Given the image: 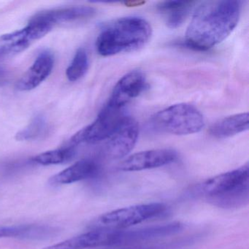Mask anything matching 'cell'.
Here are the masks:
<instances>
[{"instance_id":"cell-1","label":"cell","mask_w":249,"mask_h":249,"mask_svg":"<svg viewBox=\"0 0 249 249\" xmlns=\"http://www.w3.org/2000/svg\"><path fill=\"white\" fill-rule=\"evenodd\" d=\"M243 2L237 0L210 1L194 13L184 43L196 51L209 50L224 41L237 27Z\"/></svg>"},{"instance_id":"cell-2","label":"cell","mask_w":249,"mask_h":249,"mask_svg":"<svg viewBox=\"0 0 249 249\" xmlns=\"http://www.w3.org/2000/svg\"><path fill=\"white\" fill-rule=\"evenodd\" d=\"M151 35L152 29L146 20L141 17H125L112 21L103 29L96 47L99 54L103 56L133 52L145 46Z\"/></svg>"},{"instance_id":"cell-3","label":"cell","mask_w":249,"mask_h":249,"mask_svg":"<svg viewBox=\"0 0 249 249\" xmlns=\"http://www.w3.org/2000/svg\"><path fill=\"white\" fill-rule=\"evenodd\" d=\"M154 129L164 133L187 135L200 132L205 126L201 112L192 105L179 103L160 110L152 116Z\"/></svg>"},{"instance_id":"cell-4","label":"cell","mask_w":249,"mask_h":249,"mask_svg":"<svg viewBox=\"0 0 249 249\" xmlns=\"http://www.w3.org/2000/svg\"><path fill=\"white\" fill-rule=\"evenodd\" d=\"M127 116L123 107L107 103L94 122L71 138L69 145L75 147L81 143L95 144L107 141Z\"/></svg>"},{"instance_id":"cell-5","label":"cell","mask_w":249,"mask_h":249,"mask_svg":"<svg viewBox=\"0 0 249 249\" xmlns=\"http://www.w3.org/2000/svg\"><path fill=\"white\" fill-rule=\"evenodd\" d=\"M166 210V205L159 202L121 208L102 215L97 219L94 228L124 230L160 216L165 213Z\"/></svg>"},{"instance_id":"cell-6","label":"cell","mask_w":249,"mask_h":249,"mask_svg":"<svg viewBox=\"0 0 249 249\" xmlns=\"http://www.w3.org/2000/svg\"><path fill=\"white\" fill-rule=\"evenodd\" d=\"M129 243V230L94 228L43 249H89L112 247Z\"/></svg>"},{"instance_id":"cell-7","label":"cell","mask_w":249,"mask_h":249,"mask_svg":"<svg viewBox=\"0 0 249 249\" xmlns=\"http://www.w3.org/2000/svg\"><path fill=\"white\" fill-rule=\"evenodd\" d=\"M53 26L40 20H30L25 28L0 36V59L20 53L33 42L50 33Z\"/></svg>"},{"instance_id":"cell-8","label":"cell","mask_w":249,"mask_h":249,"mask_svg":"<svg viewBox=\"0 0 249 249\" xmlns=\"http://www.w3.org/2000/svg\"><path fill=\"white\" fill-rule=\"evenodd\" d=\"M139 135L138 122L127 116L117 130L107 140L104 155L111 160H119L129 154L136 145Z\"/></svg>"},{"instance_id":"cell-9","label":"cell","mask_w":249,"mask_h":249,"mask_svg":"<svg viewBox=\"0 0 249 249\" xmlns=\"http://www.w3.org/2000/svg\"><path fill=\"white\" fill-rule=\"evenodd\" d=\"M249 166L246 164L236 170L208 179L199 185L197 192L207 197L217 196L249 184Z\"/></svg>"},{"instance_id":"cell-10","label":"cell","mask_w":249,"mask_h":249,"mask_svg":"<svg viewBox=\"0 0 249 249\" xmlns=\"http://www.w3.org/2000/svg\"><path fill=\"white\" fill-rule=\"evenodd\" d=\"M178 158V153L169 148L141 151L129 156L119 166L122 171H141L157 168L174 162Z\"/></svg>"},{"instance_id":"cell-11","label":"cell","mask_w":249,"mask_h":249,"mask_svg":"<svg viewBox=\"0 0 249 249\" xmlns=\"http://www.w3.org/2000/svg\"><path fill=\"white\" fill-rule=\"evenodd\" d=\"M147 86L145 75L141 71H131L118 81L107 103L124 108L131 100L145 91Z\"/></svg>"},{"instance_id":"cell-12","label":"cell","mask_w":249,"mask_h":249,"mask_svg":"<svg viewBox=\"0 0 249 249\" xmlns=\"http://www.w3.org/2000/svg\"><path fill=\"white\" fill-rule=\"evenodd\" d=\"M53 65V54L49 52H41L33 65L18 81L17 88L22 91L37 88L51 75Z\"/></svg>"},{"instance_id":"cell-13","label":"cell","mask_w":249,"mask_h":249,"mask_svg":"<svg viewBox=\"0 0 249 249\" xmlns=\"http://www.w3.org/2000/svg\"><path fill=\"white\" fill-rule=\"evenodd\" d=\"M100 163L94 159H84L51 178L52 185L71 184L86 179L92 178L100 173Z\"/></svg>"},{"instance_id":"cell-14","label":"cell","mask_w":249,"mask_h":249,"mask_svg":"<svg viewBox=\"0 0 249 249\" xmlns=\"http://www.w3.org/2000/svg\"><path fill=\"white\" fill-rule=\"evenodd\" d=\"M94 8L89 6H71L41 11L36 14L33 19L40 20L54 26L59 23L76 21L90 18L95 14Z\"/></svg>"},{"instance_id":"cell-15","label":"cell","mask_w":249,"mask_h":249,"mask_svg":"<svg viewBox=\"0 0 249 249\" xmlns=\"http://www.w3.org/2000/svg\"><path fill=\"white\" fill-rule=\"evenodd\" d=\"M57 232L58 230L55 227L37 224L0 226V238L14 237L23 240H46L56 235Z\"/></svg>"},{"instance_id":"cell-16","label":"cell","mask_w":249,"mask_h":249,"mask_svg":"<svg viewBox=\"0 0 249 249\" xmlns=\"http://www.w3.org/2000/svg\"><path fill=\"white\" fill-rule=\"evenodd\" d=\"M196 2L190 1H166L157 5V11L167 27L176 29L181 26L195 10Z\"/></svg>"},{"instance_id":"cell-17","label":"cell","mask_w":249,"mask_h":249,"mask_svg":"<svg viewBox=\"0 0 249 249\" xmlns=\"http://www.w3.org/2000/svg\"><path fill=\"white\" fill-rule=\"evenodd\" d=\"M249 119L248 113L228 116L213 124L210 129V133L218 139L230 138L249 129Z\"/></svg>"},{"instance_id":"cell-18","label":"cell","mask_w":249,"mask_h":249,"mask_svg":"<svg viewBox=\"0 0 249 249\" xmlns=\"http://www.w3.org/2000/svg\"><path fill=\"white\" fill-rule=\"evenodd\" d=\"M249 184H248L223 195L210 196L208 200L220 208H232L246 205L249 202Z\"/></svg>"},{"instance_id":"cell-19","label":"cell","mask_w":249,"mask_h":249,"mask_svg":"<svg viewBox=\"0 0 249 249\" xmlns=\"http://www.w3.org/2000/svg\"><path fill=\"white\" fill-rule=\"evenodd\" d=\"M75 155V147L68 145L65 148L41 153L33 157V161L41 165H53L67 162L72 160Z\"/></svg>"},{"instance_id":"cell-20","label":"cell","mask_w":249,"mask_h":249,"mask_svg":"<svg viewBox=\"0 0 249 249\" xmlns=\"http://www.w3.org/2000/svg\"><path fill=\"white\" fill-rule=\"evenodd\" d=\"M89 69V57L84 49L77 51L75 56L66 71L70 81H76L85 75Z\"/></svg>"},{"instance_id":"cell-21","label":"cell","mask_w":249,"mask_h":249,"mask_svg":"<svg viewBox=\"0 0 249 249\" xmlns=\"http://www.w3.org/2000/svg\"><path fill=\"white\" fill-rule=\"evenodd\" d=\"M46 128L45 119L42 116H37L27 127L18 132L16 138L20 141H34L46 133Z\"/></svg>"},{"instance_id":"cell-22","label":"cell","mask_w":249,"mask_h":249,"mask_svg":"<svg viewBox=\"0 0 249 249\" xmlns=\"http://www.w3.org/2000/svg\"><path fill=\"white\" fill-rule=\"evenodd\" d=\"M128 249V248H126V249H125V248H121V249H116V248H115V249H112V248L110 247H107V248H101V249Z\"/></svg>"},{"instance_id":"cell-23","label":"cell","mask_w":249,"mask_h":249,"mask_svg":"<svg viewBox=\"0 0 249 249\" xmlns=\"http://www.w3.org/2000/svg\"><path fill=\"white\" fill-rule=\"evenodd\" d=\"M3 72H4L3 69H2V68H0V76H1V75H3Z\"/></svg>"}]
</instances>
